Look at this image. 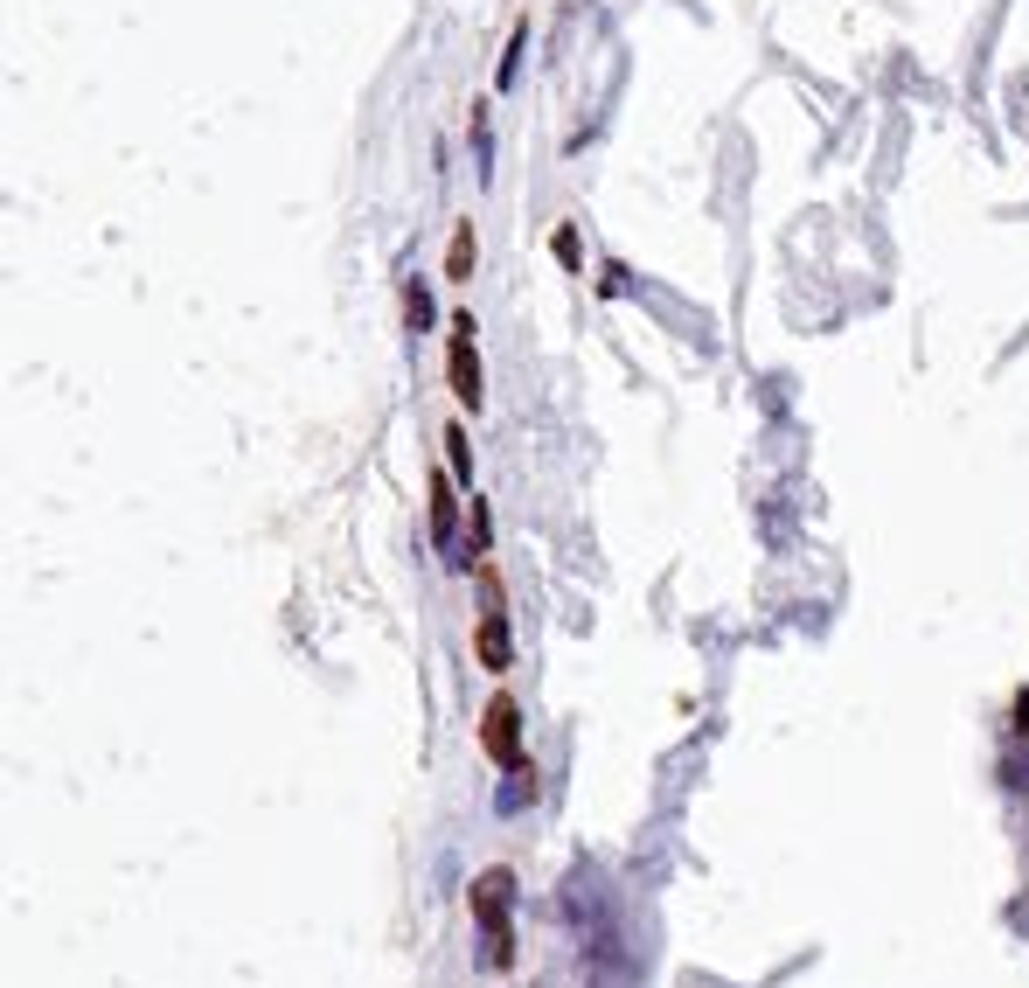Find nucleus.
<instances>
[{
	"label": "nucleus",
	"instance_id": "f257e3e1",
	"mask_svg": "<svg viewBox=\"0 0 1029 988\" xmlns=\"http://www.w3.org/2000/svg\"><path fill=\"white\" fill-rule=\"evenodd\" d=\"M508 898H515V877L508 870H487L481 884H473V913H481V926H487V960H494V968H508V960H515Z\"/></svg>",
	"mask_w": 1029,
	"mask_h": 988
},
{
	"label": "nucleus",
	"instance_id": "f03ea898",
	"mask_svg": "<svg viewBox=\"0 0 1029 988\" xmlns=\"http://www.w3.org/2000/svg\"><path fill=\"white\" fill-rule=\"evenodd\" d=\"M481 745H487V759H501V766L522 759V710H515V696H494V704H487Z\"/></svg>",
	"mask_w": 1029,
	"mask_h": 988
},
{
	"label": "nucleus",
	"instance_id": "7ed1b4c3",
	"mask_svg": "<svg viewBox=\"0 0 1029 988\" xmlns=\"http://www.w3.org/2000/svg\"><path fill=\"white\" fill-rule=\"evenodd\" d=\"M445 370H453V397L481 411V355H473V314L453 321V362H445Z\"/></svg>",
	"mask_w": 1029,
	"mask_h": 988
},
{
	"label": "nucleus",
	"instance_id": "20e7f679",
	"mask_svg": "<svg viewBox=\"0 0 1029 988\" xmlns=\"http://www.w3.org/2000/svg\"><path fill=\"white\" fill-rule=\"evenodd\" d=\"M432 543L445 551V564H460L466 571V551H460V494H453V481H432Z\"/></svg>",
	"mask_w": 1029,
	"mask_h": 988
},
{
	"label": "nucleus",
	"instance_id": "39448f33",
	"mask_svg": "<svg viewBox=\"0 0 1029 988\" xmlns=\"http://www.w3.org/2000/svg\"><path fill=\"white\" fill-rule=\"evenodd\" d=\"M473 647H481V668H515V641H508V619H501V606H487L481 634H473Z\"/></svg>",
	"mask_w": 1029,
	"mask_h": 988
},
{
	"label": "nucleus",
	"instance_id": "423d86ee",
	"mask_svg": "<svg viewBox=\"0 0 1029 988\" xmlns=\"http://www.w3.org/2000/svg\"><path fill=\"white\" fill-rule=\"evenodd\" d=\"M494 800H501V815H522V808H529V800H536V766H529V759H515V766H508V779H501V794H494Z\"/></svg>",
	"mask_w": 1029,
	"mask_h": 988
},
{
	"label": "nucleus",
	"instance_id": "0eeeda50",
	"mask_svg": "<svg viewBox=\"0 0 1029 988\" xmlns=\"http://www.w3.org/2000/svg\"><path fill=\"white\" fill-rule=\"evenodd\" d=\"M473 251H481V244H473V230H460L453 258H445V279H473Z\"/></svg>",
	"mask_w": 1029,
	"mask_h": 988
},
{
	"label": "nucleus",
	"instance_id": "6e6552de",
	"mask_svg": "<svg viewBox=\"0 0 1029 988\" xmlns=\"http://www.w3.org/2000/svg\"><path fill=\"white\" fill-rule=\"evenodd\" d=\"M404 306H411V334H425V327H432V293H425V285H411Z\"/></svg>",
	"mask_w": 1029,
	"mask_h": 988
},
{
	"label": "nucleus",
	"instance_id": "1a4fd4ad",
	"mask_svg": "<svg viewBox=\"0 0 1029 988\" xmlns=\"http://www.w3.org/2000/svg\"><path fill=\"white\" fill-rule=\"evenodd\" d=\"M445 453H453V474L473 481V446H466V432H445Z\"/></svg>",
	"mask_w": 1029,
	"mask_h": 988
},
{
	"label": "nucleus",
	"instance_id": "9d476101",
	"mask_svg": "<svg viewBox=\"0 0 1029 988\" xmlns=\"http://www.w3.org/2000/svg\"><path fill=\"white\" fill-rule=\"evenodd\" d=\"M466 551H473V557L487 551V502H481V494H473V536H466ZM473 557H466V564H473Z\"/></svg>",
	"mask_w": 1029,
	"mask_h": 988
},
{
	"label": "nucleus",
	"instance_id": "9b49d317",
	"mask_svg": "<svg viewBox=\"0 0 1029 988\" xmlns=\"http://www.w3.org/2000/svg\"><path fill=\"white\" fill-rule=\"evenodd\" d=\"M522 49H529V29H515V42H508V57H501V84H515V70H522Z\"/></svg>",
	"mask_w": 1029,
	"mask_h": 988
},
{
	"label": "nucleus",
	"instance_id": "f8f14e48",
	"mask_svg": "<svg viewBox=\"0 0 1029 988\" xmlns=\"http://www.w3.org/2000/svg\"><path fill=\"white\" fill-rule=\"evenodd\" d=\"M557 265L577 272V230H557Z\"/></svg>",
	"mask_w": 1029,
	"mask_h": 988
},
{
	"label": "nucleus",
	"instance_id": "ddd939ff",
	"mask_svg": "<svg viewBox=\"0 0 1029 988\" xmlns=\"http://www.w3.org/2000/svg\"><path fill=\"white\" fill-rule=\"evenodd\" d=\"M1016 724H1022V732H1029V696H1022V704H1016Z\"/></svg>",
	"mask_w": 1029,
	"mask_h": 988
}]
</instances>
